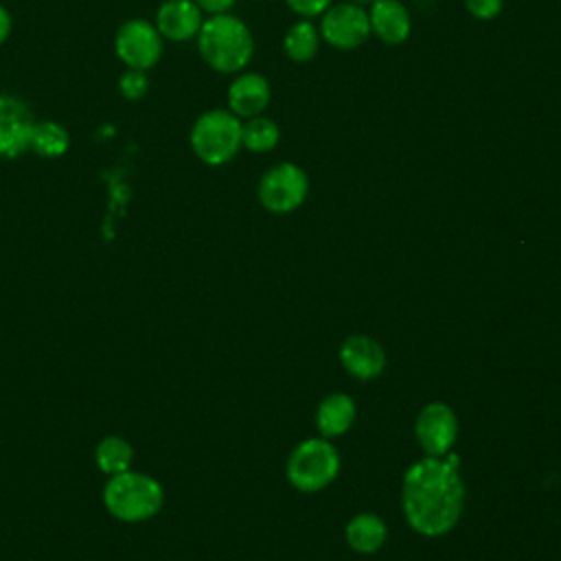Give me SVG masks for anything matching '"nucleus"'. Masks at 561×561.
Returning a JSON list of instances; mask_svg holds the SVG:
<instances>
[{
  "instance_id": "f257e3e1",
  "label": "nucleus",
  "mask_w": 561,
  "mask_h": 561,
  "mask_svg": "<svg viewBox=\"0 0 561 561\" xmlns=\"http://www.w3.org/2000/svg\"><path fill=\"white\" fill-rule=\"evenodd\" d=\"M465 486L458 476V458L425 456L403 476L401 506L408 524L425 535L438 537L451 530L462 513Z\"/></svg>"
},
{
  "instance_id": "f03ea898",
  "label": "nucleus",
  "mask_w": 561,
  "mask_h": 561,
  "mask_svg": "<svg viewBox=\"0 0 561 561\" xmlns=\"http://www.w3.org/2000/svg\"><path fill=\"white\" fill-rule=\"evenodd\" d=\"M195 42L204 64L221 75L245 70L254 55V37L248 24L232 13L206 18Z\"/></svg>"
},
{
  "instance_id": "7ed1b4c3",
  "label": "nucleus",
  "mask_w": 561,
  "mask_h": 561,
  "mask_svg": "<svg viewBox=\"0 0 561 561\" xmlns=\"http://www.w3.org/2000/svg\"><path fill=\"white\" fill-rule=\"evenodd\" d=\"M162 484L153 476L134 469L110 476L103 489V504L107 513L127 524H138L156 517L162 508Z\"/></svg>"
},
{
  "instance_id": "20e7f679",
  "label": "nucleus",
  "mask_w": 561,
  "mask_h": 561,
  "mask_svg": "<svg viewBox=\"0 0 561 561\" xmlns=\"http://www.w3.org/2000/svg\"><path fill=\"white\" fill-rule=\"evenodd\" d=\"M241 125L243 121L230 110L215 107L202 112L188 134L193 153L208 167L230 162L241 149Z\"/></svg>"
},
{
  "instance_id": "39448f33",
  "label": "nucleus",
  "mask_w": 561,
  "mask_h": 561,
  "mask_svg": "<svg viewBox=\"0 0 561 561\" xmlns=\"http://www.w3.org/2000/svg\"><path fill=\"white\" fill-rule=\"evenodd\" d=\"M340 471V454L327 438H307L287 458V480L305 493L324 489Z\"/></svg>"
},
{
  "instance_id": "423d86ee",
  "label": "nucleus",
  "mask_w": 561,
  "mask_h": 561,
  "mask_svg": "<svg viewBox=\"0 0 561 561\" xmlns=\"http://www.w3.org/2000/svg\"><path fill=\"white\" fill-rule=\"evenodd\" d=\"M309 193L307 171L294 162H278L270 167L256 186L259 202L270 213H291L296 210Z\"/></svg>"
},
{
  "instance_id": "0eeeda50",
  "label": "nucleus",
  "mask_w": 561,
  "mask_h": 561,
  "mask_svg": "<svg viewBox=\"0 0 561 561\" xmlns=\"http://www.w3.org/2000/svg\"><path fill=\"white\" fill-rule=\"evenodd\" d=\"M164 39L156 24L145 18L125 20L114 35V53L125 68L151 70L162 57Z\"/></svg>"
},
{
  "instance_id": "6e6552de",
  "label": "nucleus",
  "mask_w": 561,
  "mask_h": 561,
  "mask_svg": "<svg viewBox=\"0 0 561 561\" xmlns=\"http://www.w3.org/2000/svg\"><path fill=\"white\" fill-rule=\"evenodd\" d=\"M320 39L337 50H353L370 35L368 11L355 2L331 4L320 18Z\"/></svg>"
},
{
  "instance_id": "1a4fd4ad",
  "label": "nucleus",
  "mask_w": 561,
  "mask_h": 561,
  "mask_svg": "<svg viewBox=\"0 0 561 561\" xmlns=\"http://www.w3.org/2000/svg\"><path fill=\"white\" fill-rule=\"evenodd\" d=\"M414 434L427 456H447L458 434V421L454 410L443 401L423 405L414 423Z\"/></svg>"
},
{
  "instance_id": "9d476101",
  "label": "nucleus",
  "mask_w": 561,
  "mask_h": 561,
  "mask_svg": "<svg viewBox=\"0 0 561 561\" xmlns=\"http://www.w3.org/2000/svg\"><path fill=\"white\" fill-rule=\"evenodd\" d=\"M35 116L31 107L13 96L0 94V158H18L28 151Z\"/></svg>"
},
{
  "instance_id": "9b49d317",
  "label": "nucleus",
  "mask_w": 561,
  "mask_h": 561,
  "mask_svg": "<svg viewBox=\"0 0 561 561\" xmlns=\"http://www.w3.org/2000/svg\"><path fill=\"white\" fill-rule=\"evenodd\" d=\"M204 11L193 0H164L156 9L153 24L167 42H191L204 24Z\"/></svg>"
},
{
  "instance_id": "f8f14e48",
  "label": "nucleus",
  "mask_w": 561,
  "mask_h": 561,
  "mask_svg": "<svg viewBox=\"0 0 561 561\" xmlns=\"http://www.w3.org/2000/svg\"><path fill=\"white\" fill-rule=\"evenodd\" d=\"M228 110L239 118L261 116L272 101V85L259 72H237L228 88Z\"/></svg>"
},
{
  "instance_id": "ddd939ff",
  "label": "nucleus",
  "mask_w": 561,
  "mask_h": 561,
  "mask_svg": "<svg viewBox=\"0 0 561 561\" xmlns=\"http://www.w3.org/2000/svg\"><path fill=\"white\" fill-rule=\"evenodd\" d=\"M340 359L342 366L357 379H375L381 375L386 366V353L381 344L368 335H351L342 342L340 348Z\"/></svg>"
},
{
  "instance_id": "4468645a",
  "label": "nucleus",
  "mask_w": 561,
  "mask_h": 561,
  "mask_svg": "<svg viewBox=\"0 0 561 561\" xmlns=\"http://www.w3.org/2000/svg\"><path fill=\"white\" fill-rule=\"evenodd\" d=\"M368 20L370 33L386 44H401L410 37L412 18L401 0H373Z\"/></svg>"
},
{
  "instance_id": "2eb2a0df",
  "label": "nucleus",
  "mask_w": 561,
  "mask_h": 561,
  "mask_svg": "<svg viewBox=\"0 0 561 561\" xmlns=\"http://www.w3.org/2000/svg\"><path fill=\"white\" fill-rule=\"evenodd\" d=\"M355 401L344 392H333L320 401L316 412V425L324 438L342 436L355 421Z\"/></svg>"
},
{
  "instance_id": "dca6fc26",
  "label": "nucleus",
  "mask_w": 561,
  "mask_h": 561,
  "mask_svg": "<svg viewBox=\"0 0 561 561\" xmlns=\"http://www.w3.org/2000/svg\"><path fill=\"white\" fill-rule=\"evenodd\" d=\"M346 543L359 552V554H373L377 552L386 541V524L375 513H359L348 519L346 524Z\"/></svg>"
},
{
  "instance_id": "f3484780",
  "label": "nucleus",
  "mask_w": 561,
  "mask_h": 561,
  "mask_svg": "<svg viewBox=\"0 0 561 561\" xmlns=\"http://www.w3.org/2000/svg\"><path fill=\"white\" fill-rule=\"evenodd\" d=\"M94 462L101 473L116 476L131 469L134 462V447L127 438L118 434L103 436L94 447Z\"/></svg>"
},
{
  "instance_id": "a211bd4d",
  "label": "nucleus",
  "mask_w": 561,
  "mask_h": 561,
  "mask_svg": "<svg viewBox=\"0 0 561 561\" xmlns=\"http://www.w3.org/2000/svg\"><path fill=\"white\" fill-rule=\"evenodd\" d=\"M70 149V131L57 121H35L28 151L39 158H61Z\"/></svg>"
},
{
  "instance_id": "6ab92c4d",
  "label": "nucleus",
  "mask_w": 561,
  "mask_h": 561,
  "mask_svg": "<svg viewBox=\"0 0 561 561\" xmlns=\"http://www.w3.org/2000/svg\"><path fill=\"white\" fill-rule=\"evenodd\" d=\"M318 48L320 31L305 18L294 22L283 37V50L291 61H309L316 57Z\"/></svg>"
},
{
  "instance_id": "aec40b11",
  "label": "nucleus",
  "mask_w": 561,
  "mask_h": 561,
  "mask_svg": "<svg viewBox=\"0 0 561 561\" xmlns=\"http://www.w3.org/2000/svg\"><path fill=\"white\" fill-rule=\"evenodd\" d=\"M278 140H280V129L267 116H252V118H245V123L241 125V147H245L248 151L265 153L274 149Z\"/></svg>"
},
{
  "instance_id": "412c9836",
  "label": "nucleus",
  "mask_w": 561,
  "mask_h": 561,
  "mask_svg": "<svg viewBox=\"0 0 561 561\" xmlns=\"http://www.w3.org/2000/svg\"><path fill=\"white\" fill-rule=\"evenodd\" d=\"M118 92L127 101H140L149 92V75L145 70L127 68L118 77Z\"/></svg>"
},
{
  "instance_id": "4be33fe9",
  "label": "nucleus",
  "mask_w": 561,
  "mask_h": 561,
  "mask_svg": "<svg viewBox=\"0 0 561 561\" xmlns=\"http://www.w3.org/2000/svg\"><path fill=\"white\" fill-rule=\"evenodd\" d=\"M502 7H504V0H465V9L469 11V15L482 22L497 18Z\"/></svg>"
},
{
  "instance_id": "5701e85b",
  "label": "nucleus",
  "mask_w": 561,
  "mask_h": 561,
  "mask_svg": "<svg viewBox=\"0 0 561 561\" xmlns=\"http://www.w3.org/2000/svg\"><path fill=\"white\" fill-rule=\"evenodd\" d=\"M333 0H285V4L300 18L309 20V18H318L322 15Z\"/></svg>"
},
{
  "instance_id": "b1692460",
  "label": "nucleus",
  "mask_w": 561,
  "mask_h": 561,
  "mask_svg": "<svg viewBox=\"0 0 561 561\" xmlns=\"http://www.w3.org/2000/svg\"><path fill=\"white\" fill-rule=\"evenodd\" d=\"M204 13L217 15V13H230L237 0H193Z\"/></svg>"
},
{
  "instance_id": "393cba45",
  "label": "nucleus",
  "mask_w": 561,
  "mask_h": 561,
  "mask_svg": "<svg viewBox=\"0 0 561 561\" xmlns=\"http://www.w3.org/2000/svg\"><path fill=\"white\" fill-rule=\"evenodd\" d=\"M13 31V18L4 4H0V46L11 37Z\"/></svg>"
},
{
  "instance_id": "a878e982",
  "label": "nucleus",
  "mask_w": 561,
  "mask_h": 561,
  "mask_svg": "<svg viewBox=\"0 0 561 561\" xmlns=\"http://www.w3.org/2000/svg\"><path fill=\"white\" fill-rule=\"evenodd\" d=\"M346 2H355V4H364V2H373V0H346Z\"/></svg>"
}]
</instances>
